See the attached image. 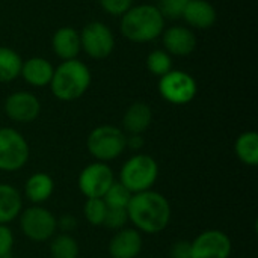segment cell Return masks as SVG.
I'll use <instances>...</instances> for the list:
<instances>
[{
  "label": "cell",
  "mask_w": 258,
  "mask_h": 258,
  "mask_svg": "<svg viewBox=\"0 0 258 258\" xmlns=\"http://www.w3.org/2000/svg\"><path fill=\"white\" fill-rule=\"evenodd\" d=\"M127 215L128 221L139 233L157 234L169 225L171 206L162 194L150 189L132 195Z\"/></svg>",
  "instance_id": "obj_1"
},
{
  "label": "cell",
  "mask_w": 258,
  "mask_h": 258,
  "mask_svg": "<svg viewBox=\"0 0 258 258\" xmlns=\"http://www.w3.org/2000/svg\"><path fill=\"white\" fill-rule=\"evenodd\" d=\"M121 33L132 42H150L157 39L165 30V18L153 5L132 6L119 23Z\"/></svg>",
  "instance_id": "obj_2"
},
{
  "label": "cell",
  "mask_w": 258,
  "mask_h": 258,
  "mask_svg": "<svg viewBox=\"0 0 258 258\" xmlns=\"http://www.w3.org/2000/svg\"><path fill=\"white\" fill-rule=\"evenodd\" d=\"M91 85L89 68L77 60H63L57 68H54L50 88L53 95L60 101H74L80 98Z\"/></svg>",
  "instance_id": "obj_3"
},
{
  "label": "cell",
  "mask_w": 258,
  "mask_h": 258,
  "mask_svg": "<svg viewBox=\"0 0 258 258\" xmlns=\"http://www.w3.org/2000/svg\"><path fill=\"white\" fill-rule=\"evenodd\" d=\"M159 177V165L148 154L132 156L119 171V183L132 194L150 190Z\"/></svg>",
  "instance_id": "obj_4"
},
{
  "label": "cell",
  "mask_w": 258,
  "mask_h": 258,
  "mask_svg": "<svg viewBox=\"0 0 258 258\" xmlns=\"http://www.w3.org/2000/svg\"><path fill=\"white\" fill-rule=\"evenodd\" d=\"M89 154L98 162H110L118 159L127 148V136L124 130L115 125H98L95 127L86 141Z\"/></svg>",
  "instance_id": "obj_5"
},
{
  "label": "cell",
  "mask_w": 258,
  "mask_h": 258,
  "mask_svg": "<svg viewBox=\"0 0 258 258\" xmlns=\"http://www.w3.org/2000/svg\"><path fill=\"white\" fill-rule=\"evenodd\" d=\"M20 228L23 234L33 242H45L53 239L57 230V219L54 215L41 207L32 206L20 213Z\"/></svg>",
  "instance_id": "obj_6"
},
{
  "label": "cell",
  "mask_w": 258,
  "mask_h": 258,
  "mask_svg": "<svg viewBox=\"0 0 258 258\" xmlns=\"http://www.w3.org/2000/svg\"><path fill=\"white\" fill-rule=\"evenodd\" d=\"M29 144L24 136L9 127L0 128V171L15 172L29 160Z\"/></svg>",
  "instance_id": "obj_7"
},
{
  "label": "cell",
  "mask_w": 258,
  "mask_h": 258,
  "mask_svg": "<svg viewBox=\"0 0 258 258\" xmlns=\"http://www.w3.org/2000/svg\"><path fill=\"white\" fill-rule=\"evenodd\" d=\"M159 92L162 98H165L168 103L183 106L195 98L198 92V85L195 79L186 71L171 70L168 74L160 77Z\"/></svg>",
  "instance_id": "obj_8"
},
{
  "label": "cell",
  "mask_w": 258,
  "mask_h": 258,
  "mask_svg": "<svg viewBox=\"0 0 258 258\" xmlns=\"http://www.w3.org/2000/svg\"><path fill=\"white\" fill-rule=\"evenodd\" d=\"M80 33V47L92 59H106L115 48L112 30L100 21L88 23Z\"/></svg>",
  "instance_id": "obj_9"
},
{
  "label": "cell",
  "mask_w": 258,
  "mask_h": 258,
  "mask_svg": "<svg viewBox=\"0 0 258 258\" xmlns=\"http://www.w3.org/2000/svg\"><path fill=\"white\" fill-rule=\"evenodd\" d=\"M113 183V171L104 162L88 165L86 168H83L77 180V186L86 198H103Z\"/></svg>",
  "instance_id": "obj_10"
},
{
  "label": "cell",
  "mask_w": 258,
  "mask_h": 258,
  "mask_svg": "<svg viewBox=\"0 0 258 258\" xmlns=\"http://www.w3.org/2000/svg\"><path fill=\"white\" fill-rule=\"evenodd\" d=\"M192 243V258H230L233 243L221 230H207L198 234Z\"/></svg>",
  "instance_id": "obj_11"
},
{
  "label": "cell",
  "mask_w": 258,
  "mask_h": 258,
  "mask_svg": "<svg viewBox=\"0 0 258 258\" xmlns=\"http://www.w3.org/2000/svg\"><path fill=\"white\" fill-rule=\"evenodd\" d=\"M5 113L15 122H32L41 113L39 100L27 91H18L11 94L5 101Z\"/></svg>",
  "instance_id": "obj_12"
},
{
  "label": "cell",
  "mask_w": 258,
  "mask_h": 258,
  "mask_svg": "<svg viewBox=\"0 0 258 258\" xmlns=\"http://www.w3.org/2000/svg\"><path fill=\"white\" fill-rule=\"evenodd\" d=\"M165 51L174 56H187L197 48V36L186 26H172L162 33Z\"/></svg>",
  "instance_id": "obj_13"
},
{
  "label": "cell",
  "mask_w": 258,
  "mask_h": 258,
  "mask_svg": "<svg viewBox=\"0 0 258 258\" xmlns=\"http://www.w3.org/2000/svg\"><path fill=\"white\" fill-rule=\"evenodd\" d=\"M142 236L135 228L118 230L109 242V254L112 258H136L142 251Z\"/></svg>",
  "instance_id": "obj_14"
},
{
  "label": "cell",
  "mask_w": 258,
  "mask_h": 258,
  "mask_svg": "<svg viewBox=\"0 0 258 258\" xmlns=\"http://www.w3.org/2000/svg\"><path fill=\"white\" fill-rule=\"evenodd\" d=\"M51 48L57 57L62 60L76 59L82 50L80 47V33L73 27H60L54 32L51 38Z\"/></svg>",
  "instance_id": "obj_15"
},
{
  "label": "cell",
  "mask_w": 258,
  "mask_h": 258,
  "mask_svg": "<svg viewBox=\"0 0 258 258\" xmlns=\"http://www.w3.org/2000/svg\"><path fill=\"white\" fill-rule=\"evenodd\" d=\"M216 9L207 0H189L181 18L197 29H209L216 23Z\"/></svg>",
  "instance_id": "obj_16"
},
{
  "label": "cell",
  "mask_w": 258,
  "mask_h": 258,
  "mask_svg": "<svg viewBox=\"0 0 258 258\" xmlns=\"http://www.w3.org/2000/svg\"><path fill=\"white\" fill-rule=\"evenodd\" d=\"M54 68L44 57H30L29 60L21 63L20 76L32 86L42 88L50 85Z\"/></svg>",
  "instance_id": "obj_17"
},
{
  "label": "cell",
  "mask_w": 258,
  "mask_h": 258,
  "mask_svg": "<svg viewBox=\"0 0 258 258\" xmlns=\"http://www.w3.org/2000/svg\"><path fill=\"white\" fill-rule=\"evenodd\" d=\"M153 121V110L147 103L136 101L124 113L122 125L128 135H142Z\"/></svg>",
  "instance_id": "obj_18"
},
{
  "label": "cell",
  "mask_w": 258,
  "mask_h": 258,
  "mask_svg": "<svg viewBox=\"0 0 258 258\" xmlns=\"http://www.w3.org/2000/svg\"><path fill=\"white\" fill-rule=\"evenodd\" d=\"M23 210L20 192L6 183H0V225H8L15 221Z\"/></svg>",
  "instance_id": "obj_19"
},
{
  "label": "cell",
  "mask_w": 258,
  "mask_h": 258,
  "mask_svg": "<svg viewBox=\"0 0 258 258\" xmlns=\"http://www.w3.org/2000/svg\"><path fill=\"white\" fill-rule=\"evenodd\" d=\"M54 192V181L45 172H35L32 174L24 186V194L30 203L35 206H41L45 203Z\"/></svg>",
  "instance_id": "obj_20"
},
{
  "label": "cell",
  "mask_w": 258,
  "mask_h": 258,
  "mask_svg": "<svg viewBox=\"0 0 258 258\" xmlns=\"http://www.w3.org/2000/svg\"><path fill=\"white\" fill-rule=\"evenodd\" d=\"M234 151L237 159L246 166L258 165V135L257 132H245L242 133L236 144Z\"/></svg>",
  "instance_id": "obj_21"
},
{
  "label": "cell",
  "mask_w": 258,
  "mask_h": 258,
  "mask_svg": "<svg viewBox=\"0 0 258 258\" xmlns=\"http://www.w3.org/2000/svg\"><path fill=\"white\" fill-rule=\"evenodd\" d=\"M21 63L23 60L15 50L0 45V83L15 80L20 76Z\"/></svg>",
  "instance_id": "obj_22"
},
{
  "label": "cell",
  "mask_w": 258,
  "mask_h": 258,
  "mask_svg": "<svg viewBox=\"0 0 258 258\" xmlns=\"http://www.w3.org/2000/svg\"><path fill=\"white\" fill-rule=\"evenodd\" d=\"M80 248L77 240L70 234L54 236L50 243V255L51 258H79Z\"/></svg>",
  "instance_id": "obj_23"
},
{
  "label": "cell",
  "mask_w": 258,
  "mask_h": 258,
  "mask_svg": "<svg viewBox=\"0 0 258 258\" xmlns=\"http://www.w3.org/2000/svg\"><path fill=\"white\" fill-rule=\"evenodd\" d=\"M147 68L154 76H165L172 70V59L171 54L165 50H153L147 56Z\"/></svg>",
  "instance_id": "obj_24"
},
{
  "label": "cell",
  "mask_w": 258,
  "mask_h": 258,
  "mask_svg": "<svg viewBox=\"0 0 258 258\" xmlns=\"http://www.w3.org/2000/svg\"><path fill=\"white\" fill-rule=\"evenodd\" d=\"M132 195H133V194H132L125 186H122L119 181H115V183L107 189V192L104 194L103 200H104V203H106L107 207L127 209Z\"/></svg>",
  "instance_id": "obj_25"
},
{
  "label": "cell",
  "mask_w": 258,
  "mask_h": 258,
  "mask_svg": "<svg viewBox=\"0 0 258 258\" xmlns=\"http://www.w3.org/2000/svg\"><path fill=\"white\" fill-rule=\"evenodd\" d=\"M106 212L107 206L103 198H86V203L83 206V215L91 225L101 227L104 222Z\"/></svg>",
  "instance_id": "obj_26"
},
{
  "label": "cell",
  "mask_w": 258,
  "mask_h": 258,
  "mask_svg": "<svg viewBox=\"0 0 258 258\" xmlns=\"http://www.w3.org/2000/svg\"><path fill=\"white\" fill-rule=\"evenodd\" d=\"M128 222V215L127 209H115V207H107L104 222L103 225L107 227L109 230H122L125 228V224Z\"/></svg>",
  "instance_id": "obj_27"
},
{
  "label": "cell",
  "mask_w": 258,
  "mask_h": 258,
  "mask_svg": "<svg viewBox=\"0 0 258 258\" xmlns=\"http://www.w3.org/2000/svg\"><path fill=\"white\" fill-rule=\"evenodd\" d=\"M189 0H159L157 9L163 15V18H181L183 11Z\"/></svg>",
  "instance_id": "obj_28"
},
{
  "label": "cell",
  "mask_w": 258,
  "mask_h": 258,
  "mask_svg": "<svg viewBox=\"0 0 258 258\" xmlns=\"http://www.w3.org/2000/svg\"><path fill=\"white\" fill-rule=\"evenodd\" d=\"M101 8L113 17L124 15L133 5V0H98Z\"/></svg>",
  "instance_id": "obj_29"
},
{
  "label": "cell",
  "mask_w": 258,
  "mask_h": 258,
  "mask_svg": "<svg viewBox=\"0 0 258 258\" xmlns=\"http://www.w3.org/2000/svg\"><path fill=\"white\" fill-rule=\"evenodd\" d=\"M14 249V234L8 225H0V258H11Z\"/></svg>",
  "instance_id": "obj_30"
},
{
  "label": "cell",
  "mask_w": 258,
  "mask_h": 258,
  "mask_svg": "<svg viewBox=\"0 0 258 258\" xmlns=\"http://www.w3.org/2000/svg\"><path fill=\"white\" fill-rule=\"evenodd\" d=\"M171 258H192V243L187 240H178L171 246Z\"/></svg>",
  "instance_id": "obj_31"
},
{
  "label": "cell",
  "mask_w": 258,
  "mask_h": 258,
  "mask_svg": "<svg viewBox=\"0 0 258 258\" xmlns=\"http://www.w3.org/2000/svg\"><path fill=\"white\" fill-rule=\"evenodd\" d=\"M57 228H60L65 234L74 231L77 228V219L73 215H63L59 221H57Z\"/></svg>",
  "instance_id": "obj_32"
},
{
  "label": "cell",
  "mask_w": 258,
  "mask_h": 258,
  "mask_svg": "<svg viewBox=\"0 0 258 258\" xmlns=\"http://www.w3.org/2000/svg\"><path fill=\"white\" fill-rule=\"evenodd\" d=\"M127 147L132 150H141L144 147L142 135H128L127 136Z\"/></svg>",
  "instance_id": "obj_33"
}]
</instances>
